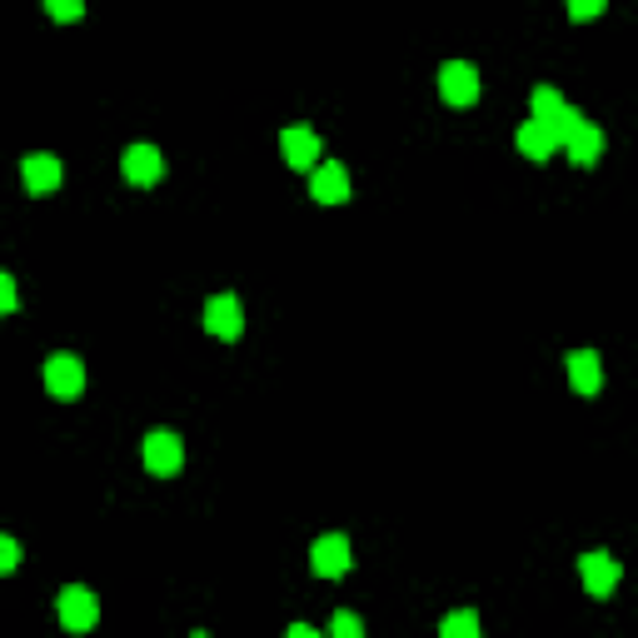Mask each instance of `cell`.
I'll list each match as a JSON object with an SVG mask.
<instances>
[{"mask_svg":"<svg viewBox=\"0 0 638 638\" xmlns=\"http://www.w3.org/2000/svg\"><path fill=\"white\" fill-rule=\"evenodd\" d=\"M484 90L479 71H474L469 60H450V65H439V95L450 100V106H474Z\"/></svg>","mask_w":638,"mask_h":638,"instance_id":"6da1fadb","label":"cell"},{"mask_svg":"<svg viewBox=\"0 0 638 638\" xmlns=\"http://www.w3.org/2000/svg\"><path fill=\"white\" fill-rule=\"evenodd\" d=\"M309 568H315L319 579H340V574H349V539H344V533L315 539V544H309Z\"/></svg>","mask_w":638,"mask_h":638,"instance_id":"7a4b0ae2","label":"cell"},{"mask_svg":"<svg viewBox=\"0 0 638 638\" xmlns=\"http://www.w3.org/2000/svg\"><path fill=\"white\" fill-rule=\"evenodd\" d=\"M180 464H185L180 434H170V429H150V434H145V469L160 474V479H170Z\"/></svg>","mask_w":638,"mask_h":638,"instance_id":"3957f363","label":"cell"},{"mask_svg":"<svg viewBox=\"0 0 638 638\" xmlns=\"http://www.w3.org/2000/svg\"><path fill=\"white\" fill-rule=\"evenodd\" d=\"M46 390L56 394V400H75V394L85 390V365L75 355H65V349L50 355L46 359Z\"/></svg>","mask_w":638,"mask_h":638,"instance_id":"277c9868","label":"cell"},{"mask_svg":"<svg viewBox=\"0 0 638 638\" xmlns=\"http://www.w3.org/2000/svg\"><path fill=\"white\" fill-rule=\"evenodd\" d=\"M95 618H100V603H95L90 589H81V584L60 589V624L71 628V634H85V628H95Z\"/></svg>","mask_w":638,"mask_h":638,"instance_id":"5b68a950","label":"cell"},{"mask_svg":"<svg viewBox=\"0 0 638 638\" xmlns=\"http://www.w3.org/2000/svg\"><path fill=\"white\" fill-rule=\"evenodd\" d=\"M120 170H125L131 185H160L165 180V155L155 150V145H131L125 160H120Z\"/></svg>","mask_w":638,"mask_h":638,"instance_id":"8992f818","label":"cell"},{"mask_svg":"<svg viewBox=\"0 0 638 638\" xmlns=\"http://www.w3.org/2000/svg\"><path fill=\"white\" fill-rule=\"evenodd\" d=\"M205 330H210L214 340H240V330H245V309H240V299L214 295L210 305H205Z\"/></svg>","mask_w":638,"mask_h":638,"instance_id":"52a82bcc","label":"cell"},{"mask_svg":"<svg viewBox=\"0 0 638 638\" xmlns=\"http://www.w3.org/2000/svg\"><path fill=\"white\" fill-rule=\"evenodd\" d=\"M309 195H315L319 205H344L349 200V175H344V165L319 160V165L309 170Z\"/></svg>","mask_w":638,"mask_h":638,"instance_id":"ba28073f","label":"cell"},{"mask_svg":"<svg viewBox=\"0 0 638 638\" xmlns=\"http://www.w3.org/2000/svg\"><path fill=\"white\" fill-rule=\"evenodd\" d=\"M579 574H584V589H589L593 599H609V593L618 589V559H609L603 549L579 559Z\"/></svg>","mask_w":638,"mask_h":638,"instance_id":"9c48e42d","label":"cell"},{"mask_svg":"<svg viewBox=\"0 0 638 638\" xmlns=\"http://www.w3.org/2000/svg\"><path fill=\"white\" fill-rule=\"evenodd\" d=\"M21 175H25V189H30V195H50V189L60 185V160L50 150H36L21 160Z\"/></svg>","mask_w":638,"mask_h":638,"instance_id":"30bf717a","label":"cell"},{"mask_svg":"<svg viewBox=\"0 0 638 638\" xmlns=\"http://www.w3.org/2000/svg\"><path fill=\"white\" fill-rule=\"evenodd\" d=\"M514 145H519L524 160H549V155L559 150V135L549 131V120H524L519 135H514Z\"/></svg>","mask_w":638,"mask_h":638,"instance_id":"8fae6325","label":"cell"},{"mask_svg":"<svg viewBox=\"0 0 638 638\" xmlns=\"http://www.w3.org/2000/svg\"><path fill=\"white\" fill-rule=\"evenodd\" d=\"M568 384L579 394H599L603 390V359L599 349H574L568 355Z\"/></svg>","mask_w":638,"mask_h":638,"instance_id":"7c38bea8","label":"cell"},{"mask_svg":"<svg viewBox=\"0 0 638 638\" xmlns=\"http://www.w3.org/2000/svg\"><path fill=\"white\" fill-rule=\"evenodd\" d=\"M280 145H284V160H290L295 170H315L319 165V135L305 131V125H290V131L280 135Z\"/></svg>","mask_w":638,"mask_h":638,"instance_id":"4fadbf2b","label":"cell"},{"mask_svg":"<svg viewBox=\"0 0 638 638\" xmlns=\"http://www.w3.org/2000/svg\"><path fill=\"white\" fill-rule=\"evenodd\" d=\"M603 145H609V140H603V131H599V125H589V120H584V131L574 135V140H568L564 150H568V160H574V165H579V170H589V165H599Z\"/></svg>","mask_w":638,"mask_h":638,"instance_id":"5bb4252c","label":"cell"},{"mask_svg":"<svg viewBox=\"0 0 638 638\" xmlns=\"http://www.w3.org/2000/svg\"><path fill=\"white\" fill-rule=\"evenodd\" d=\"M564 106H568V100L554 90V85H539V90L529 95V110H533V120H554Z\"/></svg>","mask_w":638,"mask_h":638,"instance_id":"9a60e30c","label":"cell"},{"mask_svg":"<svg viewBox=\"0 0 638 638\" xmlns=\"http://www.w3.org/2000/svg\"><path fill=\"white\" fill-rule=\"evenodd\" d=\"M549 131L559 135V145H568V140H574V135L584 131V115H579V110H574V106H564L554 120H549Z\"/></svg>","mask_w":638,"mask_h":638,"instance_id":"2e32d148","label":"cell"},{"mask_svg":"<svg viewBox=\"0 0 638 638\" xmlns=\"http://www.w3.org/2000/svg\"><path fill=\"white\" fill-rule=\"evenodd\" d=\"M439 634L444 638H479V614H450L439 624Z\"/></svg>","mask_w":638,"mask_h":638,"instance_id":"e0dca14e","label":"cell"},{"mask_svg":"<svg viewBox=\"0 0 638 638\" xmlns=\"http://www.w3.org/2000/svg\"><path fill=\"white\" fill-rule=\"evenodd\" d=\"M564 5H568V15H574V21H593V15L609 11V0H564Z\"/></svg>","mask_w":638,"mask_h":638,"instance_id":"ac0fdd59","label":"cell"},{"mask_svg":"<svg viewBox=\"0 0 638 638\" xmlns=\"http://www.w3.org/2000/svg\"><path fill=\"white\" fill-rule=\"evenodd\" d=\"M46 11L56 15V21H81V15H85V0H46Z\"/></svg>","mask_w":638,"mask_h":638,"instance_id":"d6986e66","label":"cell"},{"mask_svg":"<svg viewBox=\"0 0 638 638\" xmlns=\"http://www.w3.org/2000/svg\"><path fill=\"white\" fill-rule=\"evenodd\" d=\"M330 628H334V634H340V638H365V624H359L355 614H344V609L330 618Z\"/></svg>","mask_w":638,"mask_h":638,"instance_id":"ffe728a7","label":"cell"},{"mask_svg":"<svg viewBox=\"0 0 638 638\" xmlns=\"http://www.w3.org/2000/svg\"><path fill=\"white\" fill-rule=\"evenodd\" d=\"M15 564H21V544H15L11 533H5V539H0V568H5V574H11Z\"/></svg>","mask_w":638,"mask_h":638,"instance_id":"44dd1931","label":"cell"},{"mask_svg":"<svg viewBox=\"0 0 638 638\" xmlns=\"http://www.w3.org/2000/svg\"><path fill=\"white\" fill-rule=\"evenodd\" d=\"M0 309H5V315L15 309V280L11 274H0Z\"/></svg>","mask_w":638,"mask_h":638,"instance_id":"7402d4cb","label":"cell"}]
</instances>
